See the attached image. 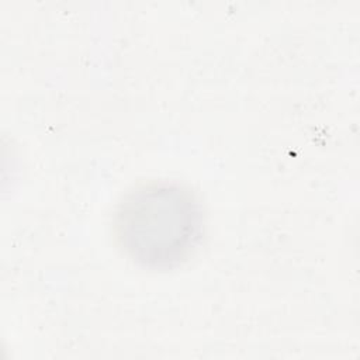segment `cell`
I'll return each instance as SVG.
<instances>
[{"label":"cell","instance_id":"obj_1","mask_svg":"<svg viewBox=\"0 0 360 360\" xmlns=\"http://www.w3.org/2000/svg\"><path fill=\"white\" fill-rule=\"evenodd\" d=\"M202 212L194 195L176 183H152L129 193L118 205L115 233L134 262L169 269L195 249Z\"/></svg>","mask_w":360,"mask_h":360}]
</instances>
